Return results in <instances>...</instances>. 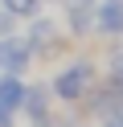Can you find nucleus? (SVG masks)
<instances>
[{"label":"nucleus","mask_w":123,"mask_h":127,"mask_svg":"<svg viewBox=\"0 0 123 127\" xmlns=\"http://www.w3.org/2000/svg\"><path fill=\"white\" fill-rule=\"evenodd\" d=\"M107 127H123V115H115V119H111V123H107Z\"/></svg>","instance_id":"1a4fd4ad"},{"label":"nucleus","mask_w":123,"mask_h":127,"mask_svg":"<svg viewBox=\"0 0 123 127\" xmlns=\"http://www.w3.org/2000/svg\"><path fill=\"white\" fill-rule=\"evenodd\" d=\"M62 4H70V8H86V4H94V0H62Z\"/></svg>","instance_id":"0eeeda50"},{"label":"nucleus","mask_w":123,"mask_h":127,"mask_svg":"<svg viewBox=\"0 0 123 127\" xmlns=\"http://www.w3.org/2000/svg\"><path fill=\"white\" fill-rule=\"evenodd\" d=\"M33 8H37V0H4V12H8V17H29Z\"/></svg>","instance_id":"39448f33"},{"label":"nucleus","mask_w":123,"mask_h":127,"mask_svg":"<svg viewBox=\"0 0 123 127\" xmlns=\"http://www.w3.org/2000/svg\"><path fill=\"white\" fill-rule=\"evenodd\" d=\"M98 29H103V33H119L123 29V0H103V8H98Z\"/></svg>","instance_id":"7ed1b4c3"},{"label":"nucleus","mask_w":123,"mask_h":127,"mask_svg":"<svg viewBox=\"0 0 123 127\" xmlns=\"http://www.w3.org/2000/svg\"><path fill=\"white\" fill-rule=\"evenodd\" d=\"M29 58H33V41H25V37H4L0 41V66L8 74L29 70Z\"/></svg>","instance_id":"f03ea898"},{"label":"nucleus","mask_w":123,"mask_h":127,"mask_svg":"<svg viewBox=\"0 0 123 127\" xmlns=\"http://www.w3.org/2000/svg\"><path fill=\"white\" fill-rule=\"evenodd\" d=\"M111 70H115V82L123 86V49H115V58H111Z\"/></svg>","instance_id":"423d86ee"},{"label":"nucleus","mask_w":123,"mask_h":127,"mask_svg":"<svg viewBox=\"0 0 123 127\" xmlns=\"http://www.w3.org/2000/svg\"><path fill=\"white\" fill-rule=\"evenodd\" d=\"M90 82H94V66H90V62H74V66H66L62 74L53 78V90L62 94V98H78Z\"/></svg>","instance_id":"f257e3e1"},{"label":"nucleus","mask_w":123,"mask_h":127,"mask_svg":"<svg viewBox=\"0 0 123 127\" xmlns=\"http://www.w3.org/2000/svg\"><path fill=\"white\" fill-rule=\"evenodd\" d=\"M0 127H8V111L4 107H0Z\"/></svg>","instance_id":"6e6552de"},{"label":"nucleus","mask_w":123,"mask_h":127,"mask_svg":"<svg viewBox=\"0 0 123 127\" xmlns=\"http://www.w3.org/2000/svg\"><path fill=\"white\" fill-rule=\"evenodd\" d=\"M21 102H25V86H21V78H16V74L0 78V107H4V111H16Z\"/></svg>","instance_id":"20e7f679"}]
</instances>
